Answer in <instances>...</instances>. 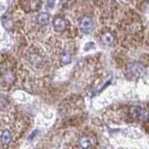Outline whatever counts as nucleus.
Instances as JSON below:
<instances>
[{
  "label": "nucleus",
  "instance_id": "obj_11",
  "mask_svg": "<svg viewBox=\"0 0 149 149\" xmlns=\"http://www.w3.org/2000/svg\"><path fill=\"white\" fill-rule=\"evenodd\" d=\"M71 58H72L71 52H69L68 51H65L61 55V62L63 65H67L71 62Z\"/></svg>",
  "mask_w": 149,
  "mask_h": 149
},
{
  "label": "nucleus",
  "instance_id": "obj_4",
  "mask_svg": "<svg viewBox=\"0 0 149 149\" xmlns=\"http://www.w3.org/2000/svg\"><path fill=\"white\" fill-rule=\"evenodd\" d=\"M130 114L133 116V118L139 120H144L148 118L149 116V114L146 110L141 107H132L130 108Z\"/></svg>",
  "mask_w": 149,
  "mask_h": 149
},
{
  "label": "nucleus",
  "instance_id": "obj_6",
  "mask_svg": "<svg viewBox=\"0 0 149 149\" xmlns=\"http://www.w3.org/2000/svg\"><path fill=\"white\" fill-rule=\"evenodd\" d=\"M94 139L90 135H82L79 139V144L80 146L88 148V147H91L94 145Z\"/></svg>",
  "mask_w": 149,
  "mask_h": 149
},
{
  "label": "nucleus",
  "instance_id": "obj_10",
  "mask_svg": "<svg viewBox=\"0 0 149 149\" xmlns=\"http://www.w3.org/2000/svg\"><path fill=\"white\" fill-rule=\"evenodd\" d=\"M37 23L40 24V25H47V24L49 23V15L46 12L41 13L37 16Z\"/></svg>",
  "mask_w": 149,
  "mask_h": 149
},
{
  "label": "nucleus",
  "instance_id": "obj_9",
  "mask_svg": "<svg viewBox=\"0 0 149 149\" xmlns=\"http://www.w3.org/2000/svg\"><path fill=\"white\" fill-rule=\"evenodd\" d=\"M130 73H132V74H133L134 76H139L144 73L143 66L137 63H132V65H130Z\"/></svg>",
  "mask_w": 149,
  "mask_h": 149
},
{
  "label": "nucleus",
  "instance_id": "obj_1",
  "mask_svg": "<svg viewBox=\"0 0 149 149\" xmlns=\"http://www.w3.org/2000/svg\"><path fill=\"white\" fill-rule=\"evenodd\" d=\"M21 125L10 116H0V147H8L20 135Z\"/></svg>",
  "mask_w": 149,
  "mask_h": 149
},
{
  "label": "nucleus",
  "instance_id": "obj_2",
  "mask_svg": "<svg viewBox=\"0 0 149 149\" xmlns=\"http://www.w3.org/2000/svg\"><path fill=\"white\" fill-rule=\"evenodd\" d=\"M15 80V74L11 62L8 60L0 61V86L9 88Z\"/></svg>",
  "mask_w": 149,
  "mask_h": 149
},
{
  "label": "nucleus",
  "instance_id": "obj_3",
  "mask_svg": "<svg viewBox=\"0 0 149 149\" xmlns=\"http://www.w3.org/2000/svg\"><path fill=\"white\" fill-rule=\"evenodd\" d=\"M22 6L26 11H35L40 9L41 2L39 0H23Z\"/></svg>",
  "mask_w": 149,
  "mask_h": 149
},
{
  "label": "nucleus",
  "instance_id": "obj_5",
  "mask_svg": "<svg viewBox=\"0 0 149 149\" xmlns=\"http://www.w3.org/2000/svg\"><path fill=\"white\" fill-rule=\"evenodd\" d=\"M66 23L62 16H56L53 20V28L57 32H62L65 29Z\"/></svg>",
  "mask_w": 149,
  "mask_h": 149
},
{
  "label": "nucleus",
  "instance_id": "obj_7",
  "mask_svg": "<svg viewBox=\"0 0 149 149\" xmlns=\"http://www.w3.org/2000/svg\"><path fill=\"white\" fill-rule=\"evenodd\" d=\"M80 28L82 32L86 34H88L92 29V21L90 18H84V19L81 21V23H80Z\"/></svg>",
  "mask_w": 149,
  "mask_h": 149
},
{
  "label": "nucleus",
  "instance_id": "obj_8",
  "mask_svg": "<svg viewBox=\"0 0 149 149\" xmlns=\"http://www.w3.org/2000/svg\"><path fill=\"white\" fill-rule=\"evenodd\" d=\"M101 40L104 44L111 46V45H113V43H114L115 37H114V35L110 33V32H104V33L101 35Z\"/></svg>",
  "mask_w": 149,
  "mask_h": 149
}]
</instances>
